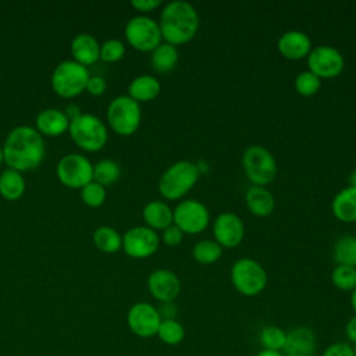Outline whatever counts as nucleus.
Returning <instances> with one entry per match:
<instances>
[{"instance_id": "nucleus-1", "label": "nucleus", "mask_w": 356, "mask_h": 356, "mask_svg": "<svg viewBox=\"0 0 356 356\" xmlns=\"http://www.w3.org/2000/svg\"><path fill=\"white\" fill-rule=\"evenodd\" d=\"M44 157V142L42 135L32 127H17L6 138L3 159L7 165L17 171L36 168Z\"/></svg>"}, {"instance_id": "nucleus-2", "label": "nucleus", "mask_w": 356, "mask_h": 356, "mask_svg": "<svg viewBox=\"0 0 356 356\" xmlns=\"http://www.w3.org/2000/svg\"><path fill=\"white\" fill-rule=\"evenodd\" d=\"M200 18L196 8L182 0L167 3L160 13V32L165 43L175 47L189 43L197 33Z\"/></svg>"}, {"instance_id": "nucleus-3", "label": "nucleus", "mask_w": 356, "mask_h": 356, "mask_svg": "<svg viewBox=\"0 0 356 356\" xmlns=\"http://www.w3.org/2000/svg\"><path fill=\"white\" fill-rule=\"evenodd\" d=\"M200 178L196 163L178 160L161 174L159 179V192L167 200H179L196 185Z\"/></svg>"}, {"instance_id": "nucleus-4", "label": "nucleus", "mask_w": 356, "mask_h": 356, "mask_svg": "<svg viewBox=\"0 0 356 356\" xmlns=\"http://www.w3.org/2000/svg\"><path fill=\"white\" fill-rule=\"evenodd\" d=\"M242 168L254 186H267L275 179L277 161L273 153L261 145H252L242 154Z\"/></svg>"}, {"instance_id": "nucleus-5", "label": "nucleus", "mask_w": 356, "mask_h": 356, "mask_svg": "<svg viewBox=\"0 0 356 356\" xmlns=\"http://www.w3.org/2000/svg\"><path fill=\"white\" fill-rule=\"evenodd\" d=\"M229 275L234 288L243 296H256L261 293L267 285L264 267L250 257L238 259L232 264Z\"/></svg>"}, {"instance_id": "nucleus-6", "label": "nucleus", "mask_w": 356, "mask_h": 356, "mask_svg": "<svg viewBox=\"0 0 356 356\" xmlns=\"http://www.w3.org/2000/svg\"><path fill=\"white\" fill-rule=\"evenodd\" d=\"M140 106L128 95L113 99L107 107V121L111 129L121 136L135 134L140 125Z\"/></svg>"}, {"instance_id": "nucleus-7", "label": "nucleus", "mask_w": 356, "mask_h": 356, "mask_svg": "<svg viewBox=\"0 0 356 356\" xmlns=\"http://www.w3.org/2000/svg\"><path fill=\"white\" fill-rule=\"evenodd\" d=\"M89 78L90 75L86 67L74 60H67L54 68L51 74V86L58 96L70 99L86 89Z\"/></svg>"}, {"instance_id": "nucleus-8", "label": "nucleus", "mask_w": 356, "mask_h": 356, "mask_svg": "<svg viewBox=\"0 0 356 356\" xmlns=\"http://www.w3.org/2000/svg\"><path fill=\"white\" fill-rule=\"evenodd\" d=\"M72 140L83 150L97 152L107 142V129L104 124L92 114H79L70 121L68 127Z\"/></svg>"}, {"instance_id": "nucleus-9", "label": "nucleus", "mask_w": 356, "mask_h": 356, "mask_svg": "<svg viewBox=\"0 0 356 356\" xmlns=\"http://www.w3.org/2000/svg\"><path fill=\"white\" fill-rule=\"evenodd\" d=\"M124 33L128 44L143 53H152L163 40L159 22L147 15L132 17L127 22Z\"/></svg>"}, {"instance_id": "nucleus-10", "label": "nucleus", "mask_w": 356, "mask_h": 356, "mask_svg": "<svg viewBox=\"0 0 356 356\" xmlns=\"http://www.w3.org/2000/svg\"><path fill=\"white\" fill-rule=\"evenodd\" d=\"M174 225L184 234L195 235L203 232L210 224V211L204 203L196 199L181 200L172 210Z\"/></svg>"}, {"instance_id": "nucleus-11", "label": "nucleus", "mask_w": 356, "mask_h": 356, "mask_svg": "<svg viewBox=\"0 0 356 356\" xmlns=\"http://www.w3.org/2000/svg\"><path fill=\"white\" fill-rule=\"evenodd\" d=\"M309 71L320 79H332L342 74L345 68V58L342 53L330 44H320L313 47L307 56Z\"/></svg>"}, {"instance_id": "nucleus-12", "label": "nucleus", "mask_w": 356, "mask_h": 356, "mask_svg": "<svg viewBox=\"0 0 356 356\" xmlns=\"http://www.w3.org/2000/svg\"><path fill=\"white\" fill-rule=\"evenodd\" d=\"M57 177L68 188H83L93 181V165L85 156L71 153L58 161Z\"/></svg>"}, {"instance_id": "nucleus-13", "label": "nucleus", "mask_w": 356, "mask_h": 356, "mask_svg": "<svg viewBox=\"0 0 356 356\" xmlns=\"http://www.w3.org/2000/svg\"><path fill=\"white\" fill-rule=\"evenodd\" d=\"M160 246V236L146 225L134 227L122 236L124 252L134 259H146L153 256Z\"/></svg>"}, {"instance_id": "nucleus-14", "label": "nucleus", "mask_w": 356, "mask_h": 356, "mask_svg": "<svg viewBox=\"0 0 356 356\" xmlns=\"http://www.w3.org/2000/svg\"><path fill=\"white\" fill-rule=\"evenodd\" d=\"M213 236L222 249H234L245 238V224L238 214L224 211L213 221Z\"/></svg>"}, {"instance_id": "nucleus-15", "label": "nucleus", "mask_w": 356, "mask_h": 356, "mask_svg": "<svg viewBox=\"0 0 356 356\" xmlns=\"http://www.w3.org/2000/svg\"><path fill=\"white\" fill-rule=\"evenodd\" d=\"M160 323L161 317L157 307L147 302H138L132 305L127 314V324L129 330L140 338L154 337Z\"/></svg>"}, {"instance_id": "nucleus-16", "label": "nucleus", "mask_w": 356, "mask_h": 356, "mask_svg": "<svg viewBox=\"0 0 356 356\" xmlns=\"http://www.w3.org/2000/svg\"><path fill=\"white\" fill-rule=\"evenodd\" d=\"M147 289L160 303L174 302L181 292V281L171 270L159 268L147 277Z\"/></svg>"}, {"instance_id": "nucleus-17", "label": "nucleus", "mask_w": 356, "mask_h": 356, "mask_svg": "<svg viewBox=\"0 0 356 356\" xmlns=\"http://www.w3.org/2000/svg\"><path fill=\"white\" fill-rule=\"evenodd\" d=\"M312 40L303 31L291 29L284 32L277 40L278 53L291 61H299L307 58L312 51Z\"/></svg>"}, {"instance_id": "nucleus-18", "label": "nucleus", "mask_w": 356, "mask_h": 356, "mask_svg": "<svg viewBox=\"0 0 356 356\" xmlns=\"http://www.w3.org/2000/svg\"><path fill=\"white\" fill-rule=\"evenodd\" d=\"M317 349L316 334L309 327H295L286 332L284 356H314Z\"/></svg>"}, {"instance_id": "nucleus-19", "label": "nucleus", "mask_w": 356, "mask_h": 356, "mask_svg": "<svg viewBox=\"0 0 356 356\" xmlns=\"http://www.w3.org/2000/svg\"><path fill=\"white\" fill-rule=\"evenodd\" d=\"M248 210L256 217H268L275 209L274 195L266 186L252 185L245 195Z\"/></svg>"}, {"instance_id": "nucleus-20", "label": "nucleus", "mask_w": 356, "mask_h": 356, "mask_svg": "<svg viewBox=\"0 0 356 356\" xmlns=\"http://www.w3.org/2000/svg\"><path fill=\"white\" fill-rule=\"evenodd\" d=\"M71 53L74 61L86 67L100 58V44L92 35L79 33L71 42Z\"/></svg>"}, {"instance_id": "nucleus-21", "label": "nucleus", "mask_w": 356, "mask_h": 356, "mask_svg": "<svg viewBox=\"0 0 356 356\" xmlns=\"http://www.w3.org/2000/svg\"><path fill=\"white\" fill-rule=\"evenodd\" d=\"M331 210L341 222H356V188L348 185L341 189L331 202Z\"/></svg>"}, {"instance_id": "nucleus-22", "label": "nucleus", "mask_w": 356, "mask_h": 356, "mask_svg": "<svg viewBox=\"0 0 356 356\" xmlns=\"http://www.w3.org/2000/svg\"><path fill=\"white\" fill-rule=\"evenodd\" d=\"M70 127V120L64 111L57 108L42 110L36 117L38 132L46 136H58L64 134Z\"/></svg>"}, {"instance_id": "nucleus-23", "label": "nucleus", "mask_w": 356, "mask_h": 356, "mask_svg": "<svg viewBox=\"0 0 356 356\" xmlns=\"http://www.w3.org/2000/svg\"><path fill=\"white\" fill-rule=\"evenodd\" d=\"M142 217L146 222V227L152 228L153 231H163L174 224L172 209L165 202L161 200L149 202L142 210Z\"/></svg>"}, {"instance_id": "nucleus-24", "label": "nucleus", "mask_w": 356, "mask_h": 356, "mask_svg": "<svg viewBox=\"0 0 356 356\" xmlns=\"http://www.w3.org/2000/svg\"><path fill=\"white\" fill-rule=\"evenodd\" d=\"M161 90V85L153 75H139L128 86V96L138 103L154 100Z\"/></svg>"}, {"instance_id": "nucleus-25", "label": "nucleus", "mask_w": 356, "mask_h": 356, "mask_svg": "<svg viewBox=\"0 0 356 356\" xmlns=\"http://www.w3.org/2000/svg\"><path fill=\"white\" fill-rule=\"evenodd\" d=\"M179 60V51L175 46L161 42L150 56L152 68L159 74H167L172 71Z\"/></svg>"}, {"instance_id": "nucleus-26", "label": "nucleus", "mask_w": 356, "mask_h": 356, "mask_svg": "<svg viewBox=\"0 0 356 356\" xmlns=\"http://www.w3.org/2000/svg\"><path fill=\"white\" fill-rule=\"evenodd\" d=\"M25 191V181L19 171L7 168L0 175V195L7 200H17Z\"/></svg>"}, {"instance_id": "nucleus-27", "label": "nucleus", "mask_w": 356, "mask_h": 356, "mask_svg": "<svg viewBox=\"0 0 356 356\" xmlns=\"http://www.w3.org/2000/svg\"><path fill=\"white\" fill-rule=\"evenodd\" d=\"M332 256L337 264L356 267V236L355 235L341 236L334 245Z\"/></svg>"}, {"instance_id": "nucleus-28", "label": "nucleus", "mask_w": 356, "mask_h": 356, "mask_svg": "<svg viewBox=\"0 0 356 356\" xmlns=\"http://www.w3.org/2000/svg\"><path fill=\"white\" fill-rule=\"evenodd\" d=\"M93 242L104 253H115L122 248L121 235L111 227H99L93 232Z\"/></svg>"}, {"instance_id": "nucleus-29", "label": "nucleus", "mask_w": 356, "mask_h": 356, "mask_svg": "<svg viewBox=\"0 0 356 356\" xmlns=\"http://www.w3.org/2000/svg\"><path fill=\"white\" fill-rule=\"evenodd\" d=\"M192 256L199 264H213L222 256V248L214 239H202L195 243Z\"/></svg>"}, {"instance_id": "nucleus-30", "label": "nucleus", "mask_w": 356, "mask_h": 356, "mask_svg": "<svg viewBox=\"0 0 356 356\" xmlns=\"http://www.w3.org/2000/svg\"><path fill=\"white\" fill-rule=\"evenodd\" d=\"M121 175V167L117 161L104 159L93 165V179L102 186L111 185L118 181Z\"/></svg>"}, {"instance_id": "nucleus-31", "label": "nucleus", "mask_w": 356, "mask_h": 356, "mask_svg": "<svg viewBox=\"0 0 356 356\" xmlns=\"http://www.w3.org/2000/svg\"><path fill=\"white\" fill-rule=\"evenodd\" d=\"M156 335L159 337V339L163 343L170 345V346H175V345H179L184 341L185 328L177 318L161 320Z\"/></svg>"}, {"instance_id": "nucleus-32", "label": "nucleus", "mask_w": 356, "mask_h": 356, "mask_svg": "<svg viewBox=\"0 0 356 356\" xmlns=\"http://www.w3.org/2000/svg\"><path fill=\"white\" fill-rule=\"evenodd\" d=\"M332 285L343 292H352L356 288V267L337 264L331 273Z\"/></svg>"}, {"instance_id": "nucleus-33", "label": "nucleus", "mask_w": 356, "mask_h": 356, "mask_svg": "<svg viewBox=\"0 0 356 356\" xmlns=\"http://www.w3.org/2000/svg\"><path fill=\"white\" fill-rule=\"evenodd\" d=\"M259 338H260V343H261L263 349L282 352L285 339H286V332L277 325H266L260 331Z\"/></svg>"}, {"instance_id": "nucleus-34", "label": "nucleus", "mask_w": 356, "mask_h": 356, "mask_svg": "<svg viewBox=\"0 0 356 356\" xmlns=\"http://www.w3.org/2000/svg\"><path fill=\"white\" fill-rule=\"evenodd\" d=\"M293 86H295V90L298 95H300L303 97H310V96H314L320 90L321 79L307 70V71H302L296 75Z\"/></svg>"}, {"instance_id": "nucleus-35", "label": "nucleus", "mask_w": 356, "mask_h": 356, "mask_svg": "<svg viewBox=\"0 0 356 356\" xmlns=\"http://www.w3.org/2000/svg\"><path fill=\"white\" fill-rule=\"evenodd\" d=\"M81 197L86 206L99 207L106 200V189L100 184L92 181L81 188Z\"/></svg>"}, {"instance_id": "nucleus-36", "label": "nucleus", "mask_w": 356, "mask_h": 356, "mask_svg": "<svg viewBox=\"0 0 356 356\" xmlns=\"http://www.w3.org/2000/svg\"><path fill=\"white\" fill-rule=\"evenodd\" d=\"M125 54V46L118 39H108L100 46V60L106 63H115Z\"/></svg>"}, {"instance_id": "nucleus-37", "label": "nucleus", "mask_w": 356, "mask_h": 356, "mask_svg": "<svg viewBox=\"0 0 356 356\" xmlns=\"http://www.w3.org/2000/svg\"><path fill=\"white\" fill-rule=\"evenodd\" d=\"M184 232L177 227V225H170L167 227L165 229H163V234H161V241L164 245L170 246V248H175L178 246L182 239H184Z\"/></svg>"}, {"instance_id": "nucleus-38", "label": "nucleus", "mask_w": 356, "mask_h": 356, "mask_svg": "<svg viewBox=\"0 0 356 356\" xmlns=\"http://www.w3.org/2000/svg\"><path fill=\"white\" fill-rule=\"evenodd\" d=\"M321 356H355V349L346 342H334L325 348Z\"/></svg>"}, {"instance_id": "nucleus-39", "label": "nucleus", "mask_w": 356, "mask_h": 356, "mask_svg": "<svg viewBox=\"0 0 356 356\" xmlns=\"http://www.w3.org/2000/svg\"><path fill=\"white\" fill-rule=\"evenodd\" d=\"M106 88H107V83L104 81V78L99 76V75H95V76H90L88 79V83H86V90L93 95V96H100L106 92Z\"/></svg>"}, {"instance_id": "nucleus-40", "label": "nucleus", "mask_w": 356, "mask_h": 356, "mask_svg": "<svg viewBox=\"0 0 356 356\" xmlns=\"http://www.w3.org/2000/svg\"><path fill=\"white\" fill-rule=\"evenodd\" d=\"M131 6L136 11L146 14V13H150V11H154L156 8H159L161 6V1L160 0H132Z\"/></svg>"}, {"instance_id": "nucleus-41", "label": "nucleus", "mask_w": 356, "mask_h": 356, "mask_svg": "<svg viewBox=\"0 0 356 356\" xmlns=\"http://www.w3.org/2000/svg\"><path fill=\"white\" fill-rule=\"evenodd\" d=\"M159 310V314L161 317V320H172L177 317V306L174 302H165V303H161L160 307H157Z\"/></svg>"}, {"instance_id": "nucleus-42", "label": "nucleus", "mask_w": 356, "mask_h": 356, "mask_svg": "<svg viewBox=\"0 0 356 356\" xmlns=\"http://www.w3.org/2000/svg\"><path fill=\"white\" fill-rule=\"evenodd\" d=\"M345 335L349 342L356 345V316L350 317L345 325Z\"/></svg>"}, {"instance_id": "nucleus-43", "label": "nucleus", "mask_w": 356, "mask_h": 356, "mask_svg": "<svg viewBox=\"0 0 356 356\" xmlns=\"http://www.w3.org/2000/svg\"><path fill=\"white\" fill-rule=\"evenodd\" d=\"M64 114L67 115V118H68L70 121H72L74 118H76V117L81 114V113H79V107H78L76 104H68V106L65 107Z\"/></svg>"}, {"instance_id": "nucleus-44", "label": "nucleus", "mask_w": 356, "mask_h": 356, "mask_svg": "<svg viewBox=\"0 0 356 356\" xmlns=\"http://www.w3.org/2000/svg\"><path fill=\"white\" fill-rule=\"evenodd\" d=\"M256 356H284V353L280 352V350H267V349H263V350H260Z\"/></svg>"}, {"instance_id": "nucleus-45", "label": "nucleus", "mask_w": 356, "mask_h": 356, "mask_svg": "<svg viewBox=\"0 0 356 356\" xmlns=\"http://www.w3.org/2000/svg\"><path fill=\"white\" fill-rule=\"evenodd\" d=\"M350 306L355 312V316H356V288L350 292Z\"/></svg>"}, {"instance_id": "nucleus-46", "label": "nucleus", "mask_w": 356, "mask_h": 356, "mask_svg": "<svg viewBox=\"0 0 356 356\" xmlns=\"http://www.w3.org/2000/svg\"><path fill=\"white\" fill-rule=\"evenodd\" d=\"M348 182H349V186H353V188H356V170H355V171H352V172L349 174Z\"/></svg>"}, {"instance_id": "nucleus-47", "label": "nucleus", "mask_w": 356, "mask_h": 356, "mask_svg": "<svg viewBox=\"0 0 356 356\" xmlns=\"http://www.w3.org/2000/svg\"><path fill=\"white\" fill-rule=\"evenodd\" d=\"M4 159H3V149L0 147V164H1V161H3Z\"/></svg>"}, {"instance_id": "nucleus-48", "label": "nucleus", "mask_w": 356, "mask_h": 356, "mask_svg": "<svg viewBox=\"0 0 356 356\" xmlns=\"http://www.w3.org/2000/svg\"><path fill=\"white\" fill-rule=\"evenodd\" d=\"M353 349H355V356H356V346H355V348H353Z\"/></svg>"}]
</instances>
